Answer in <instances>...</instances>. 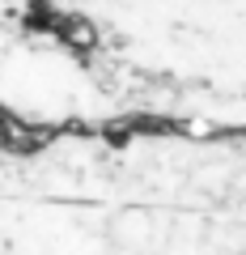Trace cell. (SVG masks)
I'll return each instance as SVG.
<instances>
[{"instance_id":"1","label":"cell","mask_w":246,"mask_h":255,"mask_svg":"<svg viewBox=\"0 0 246 255\" xmlns=\"http://www.w3.org/2000/svg\"><path fill=\"white\" fill-rule=\"evenodd\" d=\"M0 255H246V132L0 128Z\"/></svg>"}]
</instances>
